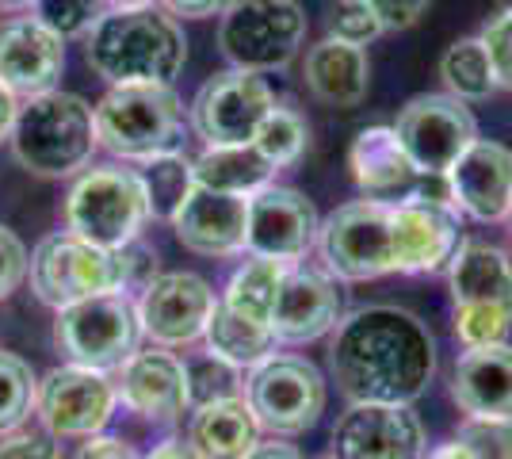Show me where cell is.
<instances>
[{"instance_id":"6da1fadb","label":"cell","mask_w":512,"mask_h":459,"mask_svg":"<svg viewBox=\"0 0 512 459\" xmlns=\"http://www.w3.org/2000/svg\"><path fill=\"white\" fill-rule=\"evenodd\" d=\"M329 368L352 402L413 406L436 375V341L402 306H367L341 318Z\"/></svg>"},{"instance_id":"7a4b0ae2","label":"cell","mask_w":512,"mask_h":459,"mask_svg":"<svg viewBox=\"0 0 512 459\" xmlns=\"http://www.w3.org/2000/svg\"><path fill=\"white\" fill-rule=\"evenodd\" d=\"M27 276L39 303L62 310L92 295L142 291L157 276V253H150L142 241H130L123 249H100L69 230H58L35 245Z\"/></svg>"},{"instance_id":"3957f363","label":"cell","mask_w":512,"mask_h":459,"mask_svg":"<svg viewBox=\"0 0 512 459\" xmlns=\"http://www.w3.org/2000/svg\"><path fill=\"white\" fill-rule=\"evenodd\" d=\"M88 66L107 85H172L188 58V39L176 16L150 8H107L85 35Z\"/></svg>"},{"instance_id":"277c9868","label":"cell","mask_w":512,"mask_h":459,"mask_svg":"<svg viewBox=\"0 0 512 459\" xmlns=\"http://www.w3.org/2000/svg\"><path fill=\"white\" fill-rule=\"evenodd\" d=\"M12 157L27 173L62 180L88 169L96 142V119L81 96L73 92H43L20 104L16 127L8 134Z\"/></svg>"},{"instance_id":"5b68a950","label":"cell","mask_w":512,"mask_h":459,"mask_svg":"<svg viewBox=\"0 0 512 459\" xmlns=\"http://www.w3.org/2000/svg\"><path fill=\"white\" fill-rule=\"evenodd\" d=\"M96 142L123 161H150L184 146V104L172 85H111L92 108Z\"/></svg>"},{"instance_id":"8992f818","label":"cell","mask_w":512,"mask_h":459,"mask_svg":"<svg viewBox=\"0 0 512 459\" xmlns=\"http://www.w3.org/2000/svg\"><path fill=\"white\" fill-rule=\"evenodd\" d=\"M150 222L146 184L134 169L92 165L65 196V230L100 249H123L142 238Z\"/></svg>"},{"instance_id":"52a82bcc","label":"cell","mask_w":512,"mask_h":459,"mask_svg":"<svg viewBox=\"0 0 512 459\" xmlns=\"http://www.w3.org/2000/svg\"><path fill=\"white\" fill-rule=\"evenodd\" d=\"M321 261L329 276L344 284H363L398 272L394 253V203L383 199H352L337 207L318 230Z\"/></svg>"},{"instance_id":"ba28073f","label":"cell","mask_w":512,"mask_h":459,"mask_svg":"<svg viewBox=\"0 0 512 459\" xmlns=\"http://www.w3.org/2000/svg\"><path fill=\"white\" fill-rule=\"evenodd\" d=\"M54 341L69 356V364L96 368V372H119L142 345L138 306L130 295H92L81 303L58 310Z\"/></svg>"},{"instance_id":"9c48e42d","label":"cell","mask_w":512,"mask_h":459,"mask_svg":"<svg viewBox=\"0 0 512 459\" xmlns=\"http://www.w3.org/2000/svg\"><path fill=\"white\" fill-rule=\"evenodd\" d=\"M306 39L299 0H234L218 23V46L234 69H283Z\"/></svg>"},{"instance_id":"30bf717a","label":"cell","mask_w":512,"mask_h":459,"mask_svg":"<svg viewBox=\"0 0 512 459\" xmlns=\"http://www.w3.org/2000/svg\"><path fill=\"white\" fill-rule=\"evenodd\" d=\"M245 402L272 437H299L325 414V379L306 356L276 352L245 379Z\"/></svg>"},{"instance_id":"8fae6325","label":"cell","mask_w":512,"mask_h":459,"mask_svg":"<svg viewBox=\"0 0 512 459\" xmlns=\"http://www.w3.org/2000/svg\"><path fill=\"white\" fill-rule=\"evenodd\" d=\"M394 134L417 173L444 176L478 138V123L463 100L448 92H421L398 111Z\"/></svg>"},{"instance_id":"7c38bea8","label":"cell","mask_w":512,"mask_h":459,"mask_svg":"<svg viewBox=\"0 0 512 459\" xmlns=\"http://www.w3.org/2000/svg\"><path fill=\"white\" fill-rule=\"evenodd\" d=\"M115 379L96 368H81V364H65L39 379L35 391V414L43 421L50 437L88 440L100 437L107 421L115 414Z\"/></svg>"},{"instance_id":"4fadbf2b","label":"cell","mask_w":512,"mask_h":459,"mask_svg":"<svg viewBox=\"0 0 512 459\" xmlns=\"http://www.w3.org/2000/svg\"><path fill=\"white\" fill-rule=\"evenodd\" d=\"M272 108L276 96L260 73L226 69L195 92L192 127L207 146H245Z\"/></svg>"},{"instance_id":"5bb4252c","label":"cell","mask_w":512,"mask_h":459,"mask_svg":"<svg viewBox=\"0 0 512 459\" xmlns=\"http://www.w3.org/2000/svg\"><path fill=\"white\" fill-rule=\"evenodd\" d=\"M138 326L161 349H184L203 341L211 322L214 299L211 284L195 272H157L138 295Z\"/></svg>"},{"instance_id":"9a60e30c","label":"cell","mask_w":512,"mask_h":459,"mask_svg":"<svg viewBox=\"0 0 512 459\" xmlns=\"http://www.w3.org/2000/svg\"><path fill=\"white\" fill-rule=\"evenodd\" d=\"M318 207L299 188L268 184L249 196L245 215V253L279 264H299L318 245Z\"/></svg>"},{"instance_id":"2e32d148","label":"cell","mask_w":512,"mask_h":459,"mask_svg":"<svg viewBox=\"0 0 512 459\" xmlns=\"http://www.w3.org/2000/svg\"><path fill=\"white\" fill-rule=\"evenodd\" d=\"M337 459H421L425 429L413 406L352 402L333 429Z\"/></svg>"},{"instance_id":"e0dca14e","label":"cell","mask_w":512,"mask_h":459,"mask_svg":"<svg viewBox=\"0 0 512 459\" xmlns=\"http://www.w3.org/2000/svg\"><path fill=\"white\" fill-rule=\"evenodd\" d=\"M344 318V295L333 276L291 264L279 284L276 306H272V333L279 345H306L318 341L329 329H337Z\"/></svg>"},{"instance_id":"ac0fdd59","label":"cell","mask_w":512,"mask_h":459,"mask_svg":"<svg viewBox=\"0 0 512 459\" xmlns=\"http://www.w3.org/2000/svg\"><path fill=\"white\" fill-rule=\"evenodd\" d=\"M115 394L130 414L146 417V421H176L180 414L192 410L188 368L176 352L161 349V345L138 349L130 356L119 368Z\"/></svg>"},{"instance_id":"d6986e66","label":"cell","mask_w":512,"mask_h":459,"mask_svg":"<svg viewBox=\"0 0 512 459\" xmlns=\"http://www.w3.org/2000/svg\"><path fill=\"white\" fill-rule=\"evenodd\" d=\"M459 215L474 222H505L512 215V150L490 138H474L448 173Z\"/></svg>"},{"instance_id":"ffe728a7","label":"cell","mask_w":512,"mask_h":459,"mask_svg":"<svg viewBox=\"0 0 512 459\" xmlns=\"http://www.w3.org/2000/svg\"><path fill=\"white\" fill-rule=\"evenodd\" d=\"M65 69V39L31 16L0 23V81L16 92V100H31L54 92Z\"/></svg>"},{"instance_id":"44dd1931","label":"cell","mask_w":512,"mask_h":459,"mask_svg":"<svg viewBox=\"0 0 512 459\" xmlns=\"http://www.w3.org/2000/svg\"><path fill=\"white\" fill-rule=\"evenodd\" d=\"M459 238V211L444 203H425V199H398L394 203V253H398V272L421 276L451 264Z\"/></svg>"},{"instance_id":"7402d4cb","label":"cell","mask_w":512,"mask_h":459,"mask_svg":"<svg viewBox=\"0 0 512 459\" xmlns=\"http://www.w3.org/2000/svg\"><path fill=\"white\" fill-rule=\"evenodd\" d=\"M245 215H249L245 196H226L195 184L192 196L172 215V230L176 241L199 257H237L245 253Z\"/></svg>"},{"instance_id":"603a6c76","label":"cell","mask_w":512,"mask_h":459,"mask_svg":"<svg viewBox=\"0 0 512 459\" xmlns=\"http://www.w3.org/2000/svg\"><path fill=\"white\" fill-rule=\"evenodd\" d=\"M455 310H493L512 318V261L486 241H463L448 264Z\"/></svg>"},{"instance_id":"cb8c5ba5","label":"cell","mask_w":512,"mask_h":459,"mask_svg":"<svg viewBox=\"0 0 512 459\" xmlns=\"http://www.w3.org/2000/svg\"><path fill=\"white\" fill-rule=\"evenodd\" d=\"M451 398L467 417H509L512 421V345L467 349L451 372Z\"/></svg>"},{"instance_id":"d4e9b609","label":"cell","mask_w":512,"mask_h":459,"mask_svg":"<svg viewBox=\"0 0 512 459\" xmlns=\"http://www.w3.org/2000/svg\"><path fill=\"white\" fill-rule=\"evenodd\" d=\"M348 165H352V176H356L363 196L383 199V203L406 199L421 176L402 150L394 127H367L356 134V142L348 150Z\"/></svg>"},{"instance_id":"484cf974","label":"cell","mask_w":512,"mask_h":459,"mask_svg":"<svg viewBox=\"0 0 512 459\" xmlns=\"http://www.w3.org/2000/svg\"><path fill=\"white\" fill-rule=\"evenodd\" d=\"M367 85H371V62L363 46L325 35L306 50V88L325 108H360Z\"/></svg>"},{"instance_id":"4316f807","label":"cell","mask_w":512,"mask_h":459,"mask_svg":"<svg viewBox=\"0 0 512 459\" xmlns=\"http://www.w3.org/2000/svg\"><path fill=\"white\" fill-rule=\"evenodd\" d=\"M256 440H260V425L245 394L192 406L188 444L207 459H245L256 448Z\"/></svg>"},{"instance_id":"83f0119b","label":"cell","mask_w":512,"mask_h":459,"mask_svg":"<svg viewBox=\"0 0 512 459\" xmlns=\"http://www.w3.org/2000/svg\"><path fill=\"white\" fill-rule=\"evenodd\" d=\"M192 165L199 188L245 199L256 196L260 188H268L272 176H276V165L256 150L253 142H245V146H207Z\"/></svg>"},{"instance_id":"f1b7e54d","label":"cell","mask_w":512,"mask_h":459,"mask_svg":"<svg viewBox=\"0 0 512 459\" xmlns=\"http://www.w3.org/2000/svg\"><path fill=\"white\" fill-rule=\"evenodd\" d=\"M203 341H207V352L222 356L226 364H234V368H241V372L260 368V364L272 360L279 349L272 326H260V322H253V318H245V314L230 310L226 303L214 306Z\"/></svg>"},{"instance_id":"f546056e","label":"cell","mask_w":512,"mask_h":459,"mask_svg":"<svg viewBox=\"0 0 512 459\" xmlns=\"http://www.w3.org/2000/svg\"><path fill=\"white\" fill-rule=\"evenodd\" d=\"M287 268H291V264L264 261V257L245 261L234 276H230L222 303L230 306V310H237V314H245V318L260 322V326H268V322H272V306H276L279 284H283Z\"/></svg>"},{"instance_id":"4dcf8cb0","label":"cell","mask_w":512,"mask_h":459,"mask_svg":"<svg viewBox=\"0 0 512 459\" xmlns=\"http://www.w3.org/2000/svg\"><path fill=\"white\" fill-rule=\"evenodd\" d=\"M440 77H444V88L455 100H486L493 88H497V73H493V62L486 54L482 39H459L444 50L440 58Z\"/></svg>"},{"instance_id":"1f68e13d","label":"cell","mask_w":512,"mask_h":459,"mask_svg":"<svg viewBox=\"0 0 512 459\" xmlns=\"http://www.w3.org/2000/svg\"><path fill=\"white\" fill-rule=\"evenodd\" d=\"M142 184H146V199H150V219L172 222L180 211V203L192 196L195 188V165L184 153H161L142 161Z\"/></svg>"},{"instance_id":"d6a6232c","label":"cell","mask_w":512,"mask_h":459,"mask_svg":"<svg viewBox=\"0 0 512 459\" xmlns=\"http://www.w3.org/2000/svg\"><path fill=\"white\" fill-rule=\"evenodd\" d=\"M253 146L276 169H287V165H295L302 153H306V146H310V127H306V119H302L299 111L291 108H272L268 115H264V123L256 127L253 134Z\"/></svg>"},{"instance_id":"836d02e7","label":"cell","mask_w":512,"mask_h":459,"mask_svg":"<svg viewBox=\"0 0 512 459\" xmlns=\"http://www.w3.org/2000/svg\"><path fill=\"white\" fill-rule=\"evenodd\" d=\"M35 391H39V379L31 372V364L16 352L0 349V437L16 433L31 417Z\"/></svg>"},{"instance_id":"e575fe53","label":"cell","mask_w":512,"mask_h":459,"mask_svg":"<svg viewBox=\"0 0 512 459\" xmlns=\"http://www.w3.org/2000/svg\"><path fill=\"white\" fill-rule=\"evenodd\" d=\"M107 16V0H31V20L50 27L58 39H85Z\"/></svg>"},{"instance_id":"d590c367","label":"cell","mask_w":512,"mask_h":459,"mask_svg":"<svg viewBox=\"0 0 512 459\" xmlns=\"http://www.w3.org/2000/svg\"><path fill=\"white\" fill-rule=\"evenodd\" d=\"M188 368V394H192V406H203V402H218V398H237L241 394V368L226 364L222 356L214 352H203V356H192L184 360Z\"/></svg>"},{"instance_id":"8d00e7d4","label":"cell","mask_w":512,"mask_h":459,"mask_svg":"<svg viewBox=\"0 0 512 459\" xmlns=\"http://www.w3.org/2000/svg\"><path fill=\"white\" fill-rule=\"evenodd\" d=\"M386 27L383 20L375 16V8L367 0H337L329 8V35L333 39H344V43L367 46L383 35Z\"/></svg>"},{"instance_id":"74e56055","label":"cell","mask_w":512,"mask_h":459,"mask_svg":"<svg viewBox=\"0 0 512 459\" xmlns=\"http://www.w3.org/2000/svg\"><path fill=\"white\" fill-rule=\"evenodd\" d=\"M455 440L467 444L478 459H512V421L509 417H467Z\"/></svg>"},{"instance_id":"f35d334b","label":"cell","mask_w":512,"mask_h":459,"mask_svg":"<svg viewBox=\"0 0 512 459\" xmlns=\"http://www.w3.org/2000/svg\"><path fill=\"white\" fill-rule=\"evenodd\" d=\"M478 39H482L486 54H490L493 73H497V85L512 88V4L509 8H501V12L482 27Z\"/></svg>"},{"instance_id":"ab89813d","label":"cell","mask_w":512,"mask_h":459,"mask_svg":"<svg viewBox=\"0 0 512 459\" xmlns=\"http://www.w3.org/2000/svg\"><path fill=\"white\" fill-rule=\"evenodd\" d=\"M27 264H31L27 245L8 226H0V299L20 291V284L27 280Z\"/></svg>"},{"instance_id":"60d3db41","label":"cell","mask_w":512,"mask_h":459,"mask_svg":"<svg viewBox=\"0 0 512 459\" xmlns=\"http://www.w3.org/2000/svg\"><path fill=\"white\" fill-rule=\"evenodd\" d=\"M0 459H62V448L54 444L50 433L35 429H16L8 437H0Z\"/></svg>"},{"instance_id":"b9f144b4","label":"cell","mask_w":512,"mask_h":459,"mask_svg":"<svg viewBox=\"0 0 512 459\" xmlns=\"http://www.w3.org/2000/svg\"><path fill=\"white\" fill-rule=\"evenodd\" d=\"M375 8V16L383 20L386 31H406L428 12L432 0H367Z\"/></svg>"},{"instance_id":"7bdbcfd3","label":"cell","mask_w":512,"mask_h":459,"mask_svg":"<svg viewBox=\"0 0 512 459\" xmlns=\"http://www.w3.org/2000/svg\"><path fill=\"white\" fill-rule=\"evenodd\" d=\"M169 16H184V20H211V16H222L234 0H157Z\"/></svg>"},{"instance_id":"ee69618b","label":"cell","mask_w":512,"mask_h":459,"mask_svg":"<svg viewBox=\"0 0 512 459\" xmlns=\"http://www.w3.org/2000/svg\"><path fill=\"white\" fill-rule=\"evenodd\" d=\"M73 459H142L127 440H115V437H88L77 456Z\"/></svg>"},{"instance_id":"f6af8a7d","label":"cell","mask_w":512,"mask_h":459,"mask_svg":"<svg viewBox=\"0 0 512 459\" xmlns=\"http://www.w3.org/2000/svg\"><path fill=\"white\" fill-rule=\"evenodd\" d=\"M16 115H20V100H16V92H12V88L0 81V142L12 134Z\"/></svg>"},{"instance_id":"bcb514c9","label":"cell","mask_w":512,"mask_h":459,"mask_svg":"<svg viewBox=\"0 0 512 459\" xmlns=\"http://www.w3.org/2000/svg\"><path fill=\"white\" fill-rule=\"evenodd\" d=\"M245 459H302L295 444H283V440H256V448Z\"/></svg>"},{"instance_id":"7dc6e473","label":"cell","mask_w":512,"mask_h":459,"mask_svg":"<svg viewBox=\"0 0 512 459\" xmlns=\"http://www.w3.org/2000/svg\"><path fill=\"white\" fill-rule=\"evenodd\" d=\"M146 459H207L203 452H195L188 440H165L161 448H153Z\"/></svg>"},{"instance_id":"c3c4849f","label":"cell","mask_w":512,"mask_h":459,"mask_svg":"<svg viewBox=\"0 0 512 459\" xmlns=\"http://www.w3.org/2000/svg\"><path fill=\"white\" fill-rule=\"evenodd\" d=\"M425 459H478V456L470 452L467 444H459V440H451V444H440L436 452H428Z\"/></svg>"},{"instance_id":"681fc988","label":"cell","mask_w":512,"mask_h":459,"mask_svg":"<svg viewBox=\"0 0 512 459\" xmlns=\"http://www.w3.org/2000/svg\"><path fill=\"white\" fill-rule=\"evenodd\" d=\"M157 0H107V8H150Z\"/></svg>"},{"instance_id":"f907efd6","label":"cell","mask_w":512,"mask_h":459,"mask_svg":"<svg viewBox=\"0 0 512 459\" xmlns=\"http://www.w3.org/2000/svg\"><path fill=\"white\" fill-rule=\"evenodd\" d=\"M20 8H31V0H0V12H20Z\"/></svg>"},{"instance_id":"816d5d0a","label":"cell","mask_w":512,"mask_h":459,"mask_svg":"<svg viewBox=\"0 0 512 459\" xmlns=\"http://www.w3.org/2000/svg\"><path fill=\"white\" fill-rule=\"evenodd\" d=\"M509 238H512V215H509Z\"/></svg>"},{"instance_id":"f5cc1de1","label":"cell","mask_w":512,"mask_h":459,"mask_svg":"<svg viewBox=\"0 0 512 459\" xmlns=\"http://www.w3.org/2000/svg\"><path fill=\"white\" fill-rule=\"evenodd\" d=\"M325 459H337V456H325Z\"/></svg>"}]
</instances>
